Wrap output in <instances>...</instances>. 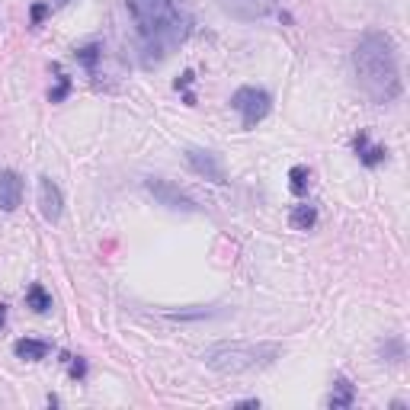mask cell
Returning <instances> with one entry per match:
<instances>
[{
  "label": "cell",
  "mask_w": 410,
  "mask_h": 410,
  "mask_svg": "<svg viewBox=\"0 0 410 410\" xmlns=\"http://www.w3.org/2000/svg\"><path fill=\"white\" fill-rule=\"evenodd\" d=\"M128 10L135 20L145 68H154L170 58L176 45L186 39V16L180 13L176 0H128Z\"/></svg>",
  "instance_id": "6da1fadb"
},
{
  "label": "cell",
  "mask_w": 410,
  "mask_h": 410,
  "mask_svg": "<svg viewBox=\"0 0 410 410\" xmlns=\"http://www.w3.org/2000/svg\"><path fill=\"white\" fill-rule=\"evenodd\" d=\"M353 71L359 80L362 93L372 103H394L401 97V68H397V45L388 32H366L356 42L353 52Z\"/></svg>",
  "instance_id": "7a4b0ae2"
},
{
  "label": "cell",
  "mask_w": 410,
  "mask_h": 410,
  "mask_svg": "<svg viewBox=\"0 0 410 410\" xmlns=\"http://www.w3.org/2000/svg\"><path fill=\"white\" fill-rule=\"evenodd\" d=\"M282 346L279 343H251V340H231L215 343L205 349V366L222 375H241V372H253V368H266L279 359Z\"/></svg>",
  "instance_id": "3957f363"
},
{
  "label": "cell",
  "mask_w": 410,
  "mask_h": 410,
  "mask_svg": "<svg viewBox=\"0 0 410 410\" xmlns=\"http://www.w3.org/2000/svg\"><path fill=\"white\" fill-rule=\"evenodd\" d=\"M231 106L241 112L243 128H253L257 122H263V119L270 116L272 97L266 90H260V87H241V90H234V97H231Z\"/></svg>",
  "instance_id": "277c9868"
},
{
  "label": "cell",
  "mask_w": 410,
  "mask_h": 410,
  "mask_svg": "<svg viewBox=\"0 0 410 410\" xmlns=\"http://www.w3.org/2000/svg\"><path fill=\"white\" fill-rule=\"evenodd\" d=\"M145 186H147V193H151L154 199L160 202V205H167V209H174V212H195V209H199L193 195L183 193V189L174 186L170 180H160V176H147Z\"/></svg>",
  "instance_id": "5b68a950"
},
{
  "label": "cell",
  "mask_w": 410,
  "mask_h": 410,
  "mask_svg": "<svg viewBox=\"0 0 410 410\" xmlns=\"http://www.w3.org/2000/svg\"><path fill=\"white\" fill-rule=\"evenodd\" d=\"M218 4H222V10L228 16H234V20L253 23V20H263V16H270L272 10H276L279 0H218Z\"/></svg>",
  "instance_id": "8992f818"
},
{
  "label": "cell",
  "mask_w": 410,
  "mask_h": 410,
  "mask_svg": "<svg viewBox=\"0 0 410 410\" xmlns=\"http://www.w3.org/2000/svg\"><path fill=\"white\" fill-rule=\"evenodd\" d=\"M186 160H189V167H193L199 176H205V180L218 183V186H224V183H228V176H224V167H222V160H218V154L202 151V147H189Z\"/></svg>",
  "instance_id": "52a82bcc"
},
{
  "label": "cell",
  "mask_w": 410,
  "mask_h": 410,
  "mask_svg": "<svg viewBox=\"0 0 410 410\" xmlns=\"http://www.w3.org/2000/svg\"><path fill=\"white\" fill-rule=\"evenodd\" d=\"M39 209H42L45 222H58L64 209V195L52 176H39Z\"/></svg>",
  "instance_id": "ba28073f"
},
{
  "label": "cell",
  "mask_w": 410,
  "mask_h": 410,
  "mask_svg": "<svg viewBox=\"0 0 410 410\" xmlns=\"http://www.w3.org/2000/svg\"><path fill=\"white\" fill-rule=\"evenodd\" d=\"M23 202V180L16 170H0V212H16Z\"/></svg>",
  "instance_id": "9c48e42d"
},
{
  "label": "cell",
  "mask_w": 410,
  "mask_h": 410,
  "mask_svg": "<svg viewBox=\"0 0 410 410\" xmlns=\"http://www.w3.org/2000/svg\"><path fill=\"white\" fill-rule=\"evenodd\" d=\"M353 147H356V154H359V160L366 164V167H378V164H382V160L388 157V151H385L382 145H372L366 132L356 135V138H353Z\"/></svg>",
  "instance_id": "30bf717a"
},
{
  "label": "cell",
  "mask_w": 410,
  "mask_h": 410,
  "mask_svg": "<svg viewBox=\"0 0 410 410\" xmlns=\"http://www.w3.org/2000/svg\"><path fill=\"white\" fill-rule=\"evenodd\" d=\"M49 343L45 340H32V337H23V340H16L13 343V353H16V359H26V362H39V359H45L49 356Z\"/></svg>",
  "instance_id": "8fae6325"
},
{
  "label": "cell",
  "mask_w": 410,
  "mask_h": 410,
  "mask_svg": "<svg viewBox=\"0 0 410 410\" xmlns=\"http://www.w3.org/2000/svg\"><path fill=\"white\" fill-rule=\"evenodd\" d=\"M353 401H356V388L349 385V378H337L334 391H330V397H327V407L343 410V407H353Z\"/></svg>",
  "instance_id": "7c38bea8"
},
{
  "label": "cell",
  "mask_w": 410,
  "mask_h": 410,
  "mask_svg": "<svg viewBox=\"0 0 410 410\" xmlns=\"http://www.w3.org/2000/svg\"><path fill=\"white\" fill-rule=\"evenodd\" d=\"M26 308H32L35 314L52 311V295L45 292V285H39V282L29 285V289H26Z\"/></svg>",
  "instance_id": "4fadbf2b"
},
{
  "label": "cell",
  "mask_w": 410,
  "mask_h": 410,
  "mask_svg": "<svg viewBox=\"0 0 410 410\" xmlns=\"http://www.w3.org/2000/svg\"><path fill=\"white\" fill-rule=\"evenodd\" d=\"M314 222H318V209H314V205H295V209L289 212V224H292L295 231H311Z\"/></svg>",
  "instance_id": "5bb4252c"
},
{
  "label": "cell",
  "mask_w": 410,
  "mask_h": 410,
  "mask_svg": "<svg viewBox=\"0 0 410 410\" xmlns=\"http://www.w3.org/2000/svg\"><path fill=\"white\" fill-rule=\"evenodd\" d=\"M308 186H311V170L308 167H292L289 170V189H292L295 195H305L308 193Z\"/></svg>",
  "instance_id": "9a60e30c"
},
{
  "label": "cell",
  "mask_w": 410,
  "mask_h": 410,
  "mask_svg": "<svg viewBox=\"0 0 410 410\" xmlns=\"http://www.w3.org/2000/svg\"><path fill=\"white\" fill-rule=\"evenodd\" d=\"M97 58H100V45H97V42L84 45V49H77V61L84 64L87 71H93V68H97Z\"/></svg>",
  "instance_id": "2e32d148"
},
{
  "label": "cell",
  "mask_w": 410,
  "mask_h": 410,
  "mask_svg": "<svg viewBox=\"0 0 410 410\" xmlns=\"http://www.w3.org/2000/svg\"><path fill=\"white\" fill-rule=\"evenodd\" d=\"M55 71H58V68H55ZM68 90H71V80L61 74V71H58V90L52 93V103H61V100L68 97Z\"/></svg>",
  "instance_id": "e0dca14e"
},
{
  "label": "cell",
  "mask_w": 410,
  "mask_h": 410,
  "mask_svg": "<svg viewBox=\"0 0 410 410\" xmlns=\"http://www.w3.org/2000/svg\"><path fill=\"white\" fill-rule=\"evenodd\" d=\"M68 359H71V356H68ZM68 372H71V378H84L87 375V362L84 359H71Z\"/></svg>",
  "instance_id": "ac0fdd59"
},
{
  "label": "cell",
  "mask_w": 410,
  "mask_h": 410,
  "mask_svg": "<svg viewBox=\"0 0 410 410\" xmlns=\"http://www.w3.org/2000/svg\"><path fill=\"white\" fill-rule=\"evenodd\" d=\"M45 13H49V4H35L32 7V26H39V23L45 20Z\"/></svg>",
  "instance_id": "d6986e66"
},
{
  "label": "cell",
  "mask_w": 410,
  "mask_h": 410,
  "mask_svg": "<svg viewBox=\"0 0 410 410\" xmlns=\"http://www.w3.org/2000/svg\"><path fill=\"white\" fill-rule=\"evenodd\" d=\"M7 324V305H4V301H0V327Z\"/></svg>",
  "instance_id": "ffe728a7"
},
{
  "label": "cell",
  "mask_w": 410,
  "mask_h": 410,
  "mask_svg": "<svg viewBox=\"0 0 410 410\" xmlns=\"http://www.w3.org/2000/svg\"><path fill=\"white\" fill-rule=\"evenodd\" d=\"M58 4H68V0H58Z\"/></svg>",
  "instance_id": "44dd1931"
}]
</instances>
